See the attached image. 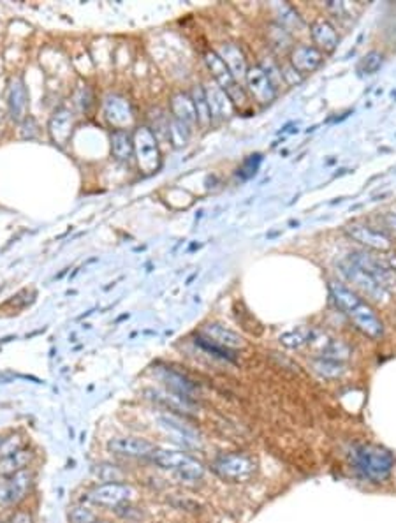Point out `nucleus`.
<instances>
[{
  "instance_id": "obj_1",
  "label": "nucleus",
  "mask_w": 396,
  "mask_h": 523,
  "mask_svg": "<svg viewBox=\"0 0 396 523\" xmlns=\"http://www.w3.org/2000/svg\"><path fill=\"white\" fill-rule=\"evenodd\" d=\"M329 293H331V298L336 303V307L365 335H368L370 339H381L384 335V324H382L381 317L358 294L352 293L351 289H347V287L338 282L329 284Z\"/></svg>"
},
{
  "instance_id": "obj_2",
  "label": "nucleus",
  "mask_w": 396,
  "mask_h": 523,
  "mask_svg": "<svg viewBox=\"0 0 396 523\" xmlns=\"http://www.w3.org/2000/svg\"><path fill=\"white\" fill-rule=\"evenodd\" d=\"M352 462L365 478L372 481H384L395 467V456L382 446L361 444L352 451Z\"/></svg>"
},
{
  "instance_id": "obj_3",
  "label": "nucleus",
  "mask_w": 396,
  "mask_h": 523,
  "mask_svg": "<svg viewBox=\"0 0 396 523\" xmlns=\"http://www.w3.org/2000/svg\"><path fill=\"white\" fill-rule=\"evenodd\" d=\"M150 460L157 467L167 472H173L185 481H199L204 476V467L183 451H173V449H158L151 451Z\"/></svg>"
},
{
  "instance_id": "obj_4",
  "label": "nucleus",
  "mask_w": 396,
  "mask_h": 523,
  "mask_svg": "<svg viewBox=\"0 0 396 523\" xmlns=\"http://www.w3.org/2000/svg\"><path fill=\"white\" fill-rule=\"evenodd\" d=\"M211 467L217 476L229 483L249 481L257 471L256 462L242 453H227V455L217 456Z\"/></svg>"
},
{
  "instance_id": "obj_5",
  "label": "nucleus",
  "mask_w": 396,
  "mask_h": 523,
  "mask_svg": "<svg viewBox=\"0 0 396 523\" xmlns=\"http://www.w3.org/2000/svg\"><path fill=\"white\" fill-rule=\"evenodd\" d=\"M138 164L145 173H155L160 168V154H158L157 138L150 127H140L132 138Z\"/></svg>"
},
{
  "instance_id": "obj_6",
  "label": "nucleus",
  "mask_w": 396,
  "mask_h": 523,
  "mask_svg": "<svg viewBox=\"0 0 396 523\" xmlns=\"http://www.w3.org/2000/svg\"><path fill=\"white\" fill-rule=\"evenodd\" d=\"M204 61H206L211 74L215 76L217 83L220 85V88H222V90L226 92L227 97L231 99V102H233V104H243V101H245V92H243V88L238 85L236 78L231 74V71L227 69V65L224 64V61L220 58L219 53L208 51Z\"/></svg>"
},
{
  "instance_id": "obj_7",
  "label": "nucleus",
  "mask_w": 396,
  "mask_h": 523,
  "mask_svg": "<svg viewBox=\"0 0 396 523\" xmlns=\"http://www.w3.org/2000/svg\"><path fill=\"white\" fill-rule=\"evenodd\" d=\"M134 497L132 486L125 483H104L87 493V501L101 508H120Z\"/></svg>"
},
{
  "instance_id": "obj_8",
  "label": "nucleus",
  "mask_w": 396,
  "mask_h": 523,
  "mask_svg": "<svg viewBox=\"0 0 396 523\" xmlns=\"http://www.w3.org/2000/svg\"><path fill=\"white\" fill-rule=\"evenodd\" d=\"M349 259L354 264H358L361 270H365L370 277H374L375 282L384 291L396 289V271L388 263H384V261L375 256H370L366 252L351 254Z\"/></svg>"
},
{
  "instance_id": "obj_9",
  "label": "nucleus",
  "mask_w": 396,
  "mask_h": 523,
  "mask_svg": "<svg viewBox=\"0 0 396 523\" xmlns=\"http://www.w3.org/2000/svg\"><path fill=\"white\" fill-rule=\"evenodd\" d=\"M338 268L340 271H342L343 277H345L356 289L361 291L365 296H368L370 300L382 301L388 296V291L382 289V287L375 282L374 277H370L365 270H361V268H359L358 264L352 263L351 259L340 261Z\"/></svg>"
},
{
  "instance_id": "obj_10",
  "label": "nucleus",
  "mask_w": 396,
  "mask_h": 523,
  "mask_svg": "<svg viewBox=\"0 0 396 523\" xmlns=\"http://www.w3.org/2000/svg\"><path fill=\"white\" fill-rule=\"evenodd\" d=\"M245 78L247 87H249L250 94L256 97V101H259L261 104H270V102L275 101V85L272 83L270 76L266 74V71L261 65H254V67L247 69Z\"/></svg>"
},
{
  "instance_id": "obj_11",
  "label": "nucleus",
  "mask_w": 396,
  "mask_h": 523,
  "mask_svg": "<svg viewBox=\"0 0 396 523\" xmlns=\"http://www.w3.org/2000/svg\"><path fill=\"white\" fill-rule=\"evenodd\" d=\"M32 476L31 471H19L16 474L6 478V481L0 486V502L4 504H16L28 493L32 486Z\"/></svg>"
},
{
  "instance_id": "obj_12",
  "label": "nucleus",
  "mask_w": 396,
  "mask_h": 523,
  "mask_svg": "<svg viewBox=\"0 0 396 523\" xmlns=\"http://www.w3.org/2000/svg\"><path fill=\"white\" fill-rule=\"evenodd\" d=\"M345 233H347V236H351L352 240L366 245L368 249L388 252V250H391V247H393V241L388 234L382 233V231H379V230H374V227H370V226L352 224V226L345 227Z\"/></svg>"
},
{
  "instance_id": "obj_13",
  "label": "nucleus",
  "mask_w": 396,
  "mask_h": 523,
  "mask_svg": "<svg viewBox=\"0 0 396 523\" xmlns=\"http://www.w3.org/2000/svg\"><path fill=\"white\" fill-rule=\"evenodd\" d=\"M108 449L115 455L127 456V458H150L154 446L145 439L136 437H115L108 442Z\"/></svg>"
},
{
  "instance_id": "obj_14",
  "label": "nucleus",
  "mask_w": 396,
  "mask_h": 523,
  "mask_svg": "<svg viewBox=\"0 0 396 523\" xmlns=\"http://www.w3.org/2000/svg\"><path fill=\"white\" fill-rule=\"evenodd\" d=\"M104 115L110 124L117 127V131H125L132 122V109L127 99L120 95H108L104 101Z\"/></svg>"
},
{
  "instance_id": "obj_15",
  "label": "nucleus",
  "mask_w": 396,
  "mask_h": 523,
  "mask_svg": "<svg viewBox=\"0 0 396 523\" xmlns=\"http://www.w3.org/2000/svg\"><path fill=\"white\" fill-rule=\"evenodd\" d=\"M49 136H51L53 143L58 147H65L71 140L72 134V113L67 108H58L53 117L49 118L48 124Z\"/></svg>"
},
{
  "instance_id": "obj_16",
  "label": "nucleus",
  "mask_w": 396,
  "mask_h": 523,
  "mask_svg": "<svg viewBox=\"0 0 396 523\" xmlns=\"http://www.w3.org/2000/svg\"><path fill=\"white\" fill-rule=\"evenodd\" d=\"M171 111H173L174 120L180 122L189 131L197 124L196 108H194L192 97L189 94H183V92L174 94L173 99H171Z\"/></svg>"
},
{
  "instance_id": "obj_17",
  "label": "nucleus",
  "mask_w": 396,
  "mask_h": 523,
  "mask_svg": "<svg viewBox=\"0 0 396 523\" xmlns=\"http://www.w3.org/2000/svg\"><path fill=\"white\" fill-rule=\"evenodd\" d=\"M9 113L15 122H23L26 118V108H28V94H26L23 79L16 78L9 87Z\"/></svg>"
},
{
  "instance_id": "obj_18",
  "label": "nucleus",
  "mask_w": 396,
  "mask_h": 523,
  "mask_svg": "<svg viewBox=\"0 0 396 523\" xmlns=\"http://www.w3.org/2000/svg\"><path fill=\"white\" fill-rule=\"evenodd\" d=\"M290 62H292V69H295L296 72L306 74V72H313L322 64V55L321 51L317 48H313V46H298V48L292 51Z\"/></svg>"
},
{
  "instance_id": "obj_19",
  "label": "nucleus",
  "mask_w": 396,
  "mask_h": 523,
  "mask_svg": "<svg viewBox=\"0 0 396 523\" xmlns=\"http://www.w3.org/2000/svg\"><path fill=\"white\" fill-rule=\"evenodd\" d=\"M199 335L210 340V342L217 344V346L226 347V349H236V347H242L243 344L242 337L227 330V328L220 326V324H208L201 330Z\"/></svg>"
},
{
  "instance_id": "obj_20",
  "label": "nucleus",
  "mask_w": 396,
  "mask_h": 523,
  "mask_svg": "<svg viewBox=\"0 0 396 523\" xmlns=\"http://www.w3.org/2000/svg\"><path fill=\"white\" fill-rule=\"evenodd\" d=\"M206 94V101H208V108H210V115L211 118H227L233 115V102L231 99L227 97L226 92L222 90L220 87H213L211 85L210 88L204 90Z\"/></svg>"
},
{
  "instance_id": "obj_21",
  "label": "nucleus",
  "mask_w": 396,
  "mask_h": 523,
  "mask_svg": "<svg viewBox=\"0 0 396 523\" xmlns=\"http://www.w3.org/2000/svg\"><path fill=\"white\" fill-rule=\"evenodd\" d=\"M219 55L234 78H245V74H247L245 55H243L242 49L238 48L236 45H231V42L222 45Z\"/></svg>"
},
{
  "instance_id": "obj_22",
  "label": "nucleus",
  "mask_w": 396,
  "mask_h": 523,
  "mask_svg": "<svg viewBox=\"0 0 396 523\" xmlns=\"http://www.w3.org/2000/svg\"><path fill=\"white\" fill-rule=\"evenodd\" d=\"M312 38L317 45L324 48V51L331 53L338 46V34H336L335 26L326 19H317L312 25Z\"/></svg>"
},
{
  "instance_id": "obj_23",
  "label": "nucleus",
  "mask_w": 396,
  "mask_h": 523,
  "mask_svg": "<svg viewBox=\"0 0 396 523\" xmlns=\"http://www.w3.org/2000/svg\"><path fill=\"white\" fill-rule=\"evenodd\" d=\"M32 458H34V453L26 448L13 453V455L2 456V458H0V476L9 478V476L16 474V472L25 471L26 467H28V463L32 462Z\"/></svg>"
},
{
  "instance_id": "obj_24",
  "label": "nucleus",
  "mask_w": 396,
  "mask_h": 523,
  "mask_svg": "<svg viewBox=\"0 0 396 523\" xmlns=\"http://www.w3.org/2000/svg\"><path fill=\"white\" fill-rule=\"evenodd\" d=\"M163 380L166 383L167 388H171L176 395L183 396V399H190V395L196 392V384H194L192 380L187 379L185 376H181V373L174 372V370L164 369Z\"/></svg>"
},
{
  "instance_id": "obj_25",
  "label": "nucleus",
  "mask_w": 396,
  "mask_h": 523,
  "mask_svg": "<svg viewBox=\"0 0 396 523\" xmlns=\"http://www.w3.org/2000/svg\"><path fill=\"white\" fill-rule=\"evenodd\" d=\"M111 152H113L115 159L122 162H129L134 154V143H132V136L127 131H115L111 134Z\"/></svg>"
},
{
  "instance_id": "obj_26",
  "label": "nucleus",
  "mask_w": 396,
  "mask_h": 523,
  "mask_svg": "<svg viewBox=\"0 0 396 523\" xmlns=\"http://www.w3.org/2000/svg\"><path fill=\"white\" fill-rule=\"evenodd\" d=\"M160 423H163V428H166L167 432L173 433V435L180 440L181 444L197 446V440L199 439H197L196 432H194L192 428L181 425V423H178L174 418H170V416H163V418H160Z\"/></svg>"
},
{
  "instance_id": "obj_27",
  "label": "nucleus",
  "mask_w": 396,
  "mask_h": 523,
  "mask_svg": "<svg viewBox=\"0 0 396 523\" xmlns=\"http://www.w3.org/2000/svg\"><path fill=\"white\" fill-rule=\"evenodd\" d=\"M313 370L324 379H338L345 372V367H343L342 362H336V360L319 357V360H313Z\"/></svg>"
},
{
  "instance_id": "obj_28",
  "label": "nucleus",
  "mask_w": 396,
  "mask_h": 523,
  "mask_svg": "<svg viewBox=\"0 0 396 523\" xmlns=\"http://www.w3.org/2000/svg\"><path fill=\"white\" fill-rule=\"evenodd\" d=\"M192 102H194V108H196L197 122H201L203 125L210 124L211 115H210V108H208L206 94H204V88L199 87V85H196V87H194Z\"/></svg>"
},
{
  "instance_id": "obj_29",
  "label": "nucleus",
  "mask_w": 396,
  "mask_h": 523,
  "mask_svg": "<svg viewBox=\"0 0 396 523\" xmlns=\"http://www.w3.org/2000/svg\"><path fill=\"white\" fill-rule=\"evenodd\" d=\"M261 162H263V155L261 154H254L250 157H247L242 166L238 168V177L242 178V180H250L252 177H256L257 171H259Z\"/></svg>"
},
{
  "instance_id": "obj_30",
  "label": "nucleus",
  "mask_w": 396,
  "mask_h": 523,
  "mask_svg": "<svg viewBox=\"0 0 396 523\" xmlns=\"http://www.w3.org/2000/svg\"><path fill=\"white\" fill-rule=\"evenodd\" d=\"M310 337H312V330H298V332L283 333V335L280 337V342L286 347L296 349V347H302L303 344H308Z\"/></svg>"
},
{
  "instance_id": "obj_31",
  "label": "nucleus",
  "mask_w": 396,
  "mask_h": 523,
  "mask_svg": "<svg viewBox=\"0 0 396 523\" xmlns=\"http://www.w3.org/2000/svg\"><path fill=\"white\" fill-rule=\"evenodd\" d=\"M196 344L199 347H203L204 351H208V353L215 354V356L222 357V360H227V362H234V360H236V357H234V354L231 353V349H226V347L217 346V344L210 342V340H206L204 337H201V335L196 337Z\"/></svg>"
},
{
  "instance_id": "obj_32",
  "label": "nucleus",
  "mask_w": 396,
  "mask_h": 523,
  "mask_svg": "<svg viewBox=\"0 0 396 523\" xmlns=\"http://www.w3.org/2000/svg\"><path fill=\"white\" fill-rule=\"evenodd\" d=\"M170 140L176 148L183 147V145L187 143V140H189V129L183 127L180 122H176L173 118V120L170 122Z\"/></svg>"
},
{
  "instance_id": "obj_33",
  "label": "nucleus",
  "mask_w": 396,
  "mask_h": 523,
  "mask_svg": "<svg viewBox=\"0 0 396 523\" xmlns=\"http://www.w3.org/2000/svg\"><path fill=\"white\" fill-rule=\"evenodd\" d=\"M382 65V55L377 51H370L368 55H365L361 62H359V71L363 74H375V72L381 69Z\"/></svg>"
},
{
  "instance_id": "obj_34",
  "label": "nucleus",
  "mask_w": 396,
  "mask_h": 523,
  "mask_svg": "<svg viewBox=\"0 0 396 523\" xmlns=\"http://www.w3.org/2000/svg\"><path fill=\"white\" fill-rule=\"evenodd\" d=\"M23 448H25V442H23V439L19 435L2 439V442H0V458H2V456L13 455V453L19 451V449Z\"/></svg>"
},
{
  "instance_id": "obj_35",
  "label": "nucleus",
  "mask_w": 396,
  "mask_h": 523,
  "mask_svg": "<svg viewBox=\"0 0 396 523\" xmlns=\"http://www.w3.org/2000/svg\"><path fill=\"white\" fill-rule=\"evenodd\" d=\"M94 472L101 481L106 483H118L122 479V472L115 465H106V463L104 465H97Z\"/></svg>"
},
{
  "instance_id": "obj_36",
  "label": "nucleus",
  "mask_w": 396,
  "mask_h": 523,
  "mask_svg": "<svg viewBox=\"0 0 396 523\" xmlns=\"http://www.w3.org/2000/svg\"><path fill=\"white\" fill-rule=\"evenodd\" d=\"M71 523H94L95 515L87 508H72L67 515Z\"/></svg>"
},
{
  "instance_id": "obj_37",
  "label": "nucleus",
  "mask_w": 396,
  "mask_h": 523,
  "mask_svg": "<svg viewBox=\"0 0 396 523\" xmlns=\"http://www.w3.org/2000/svg\"><path fill=\"white\" fill-rule=\"evenodd\" d=\"M386 224H388L391 230L396 231V214H389L388 217H386Z\"/></svg>"
},
{
  "instance_id": "obj_38",
  "label": "nucleus",
  "mask_w": 396,
  "mask_h": 523,
  "mask_svg": "<svg viewBox=\"0 0 396 523\" xmlns=\"http://www.w3.org/2000/svg\"><path fill=\"white\" fill-rule=\"evenodd\" d=\"M94 523H110V522H94Z\"/></svg>"
},
{
  "instance_id": "obj_39",
  "label": "nucleus",
  "mask_w": 396,
  "mask_h": 523,
  "mask_svg": "<svg viewBox=\"0 0 396 523\" xmlns=\"http://www.w3.org/2000/svg\"><path fill=\"white\" fill-rule=\"evenodd\" d=\"M0 442H2V437H0Z\"/></svg>"
}]
</instances>
